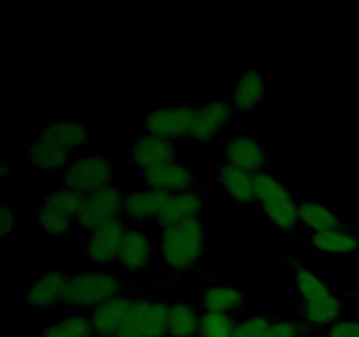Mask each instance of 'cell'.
<instances>
[{
    "label": "cell",
    "mask_w": 359,
    "mask_h": 337,
    "mask_svg": "<svg viewBox=\"0 0 359 337\" xmlns=\"http://www.w3.org/2000/svg\"><path fill=\"white\" fill-rule=\"evenodd\" d=\"M212 228L203 216L189 218L160 228L156 241V267L172 277L195 272L210 249Z\"/></svg>",
    "instance_id": "cell-1"
},
{
    "label": "cell",
    "mask_w": 359,
    "mask_h": 337,
    "mask_svg": "<svg viewBox=\"0 0 359 337\" xmlns=\"http://www.w3.org/2000/svg\"><path fill=\"white\" fill-rule=\"evenodd\" d=\"M133 281L135 277L111 270H70L62 297V309H69L70 312H90L105 302L125 295Z\"/></svg>",
    "instance_id": "cell-2"
},
{
    "label": "cell",
    "mask_w": 359,
    "mask_h": 337,
    "mask_svg": "<svg viewBox=\"0 0 359 337\" xmlns=\"http://www.w3.org/2000/svg\"><path fill=\"white\" fill-rule=\"evenodd\" d=\"M258 213L269 223L270 230L277 235L298 237V199L293 195L290 181L273 168L255 174Z\"/></svg>",
    "instance_id": "cell-3"
},
{
    "label": "cell",
    "mask_w": 359,
    "mask_h": 337,
    "mask_svg": "<svg viewBox=\"0 0 359 337\" xmlns=\"http://www.w3.org/2000/svg\"><path fill=\"white\" fill-rule=\"evenodd\" d=\"M111 183H114L111 164L105 160L100 147L97 146L77 151L63 174V188L84 197L105 188Z\"/></svg>",
    "instance_id": "cell-4"
},
{
    "label": "cell",
    "mask_w": 359,
    "mask_h": 337,
    "mask_svg": "<svg viewBox=\"0 0 359 337\" xmlns=\"http://www.w3.org/2000/svg\"><path fill=\"white\" fill-rule=\"evenodd\" d=\"M126 193L128 192L125 190V186L111 183L105 188L84 197L79 213L74 220V232L81 239H84L91 232L100 228L102 225L109 223L116 218H121Z\"/></svg>",
    "instance_id": "cell-5"
},
{
    "label": "cell",
    "mask_w": 359,
    "mask_h": 337,
    "mask_svg": "<svg viewBox=\"0 0 359 337\" xmlns=\"http://www.w3.org/2000/svg\"><path fill=\"white\" fill-rule=\"evenodd\" d=\"M84 195L67 188L55 190L35 206L34 228L46 235H63L74 230V220Z\"/></svg>",
    "instance_id": "cell-6"
},
{
    "label": "cell",
    "mask_w": 359,
    "mask_h": 337,
    "mask_svg": "<svg viewBox=\"0 0 359 337\" xmlns=\"http://www.w3.org/2000/svg\"><path fill=\"white\" fill-rule=\"evenodd\" d=\"M168 309L163 298L137 295L114 337H167Z\"/></svg>",
    "instance_id": "cell-7"
},
{
    "label": "cell",
    "mask_w": 359,
    "mask_h": 337,
    "mask_svg": "<svg viewBox=\"0 0 359 337\" xmlns=\"http://www.w3.org/2000/svg\"><path fill=\"white\" fill-rule=\"evenodd\" d=\"M128 228L130 227L125 223L123 216L102 225L100 228L83 239V248H81L83 256H86L88 262L97 265L98 269L112 272Z\"/></svg>",
    "instance_id": "cell-8"
},
{
    "label": "cell",
    "mask_w": 359,
    "mask_h": 337,
    "mask_svg": "<svg viewBox=\"0 0 359 337\" xmlns=\"http://www.w3.org/2000/svg\"><path fill=\"white\" fill-rule=\"evenodd\" d=\"M125 161H128L135 172H144L182 161V154L175 140L144 133L125 147Z\"/></svg>",
    "instance_id": "cell-9"
},
{
    "label": "cell",
    "mask_w": 359,
    "mask_h": 337,
    "mask_svg": "<svg viewBox=\"0 0 359 337\" xmlns=\"http://www.w3.org/2000/svg\"><path fill=\"white\" fill-rule=\"evenodd\" d=\"M156 267V241L144 228H128L112 272L137 277Z\"/></svg>",
    "instance_id": "cell-10"
},
{
    "label": "cell",
    "mask_w": 359,
    "mask_h": 337,
    "mask_svg": "<svg viewBox=\"0 0 359 337\" xmlns=\"http://www.w3.org/2000/svg\"><path fill=\"white\" fill-rule=\"evenodd\" d=\"M235 111L230 100H212L196 104L191 125L184 143L210 144L231 123Z\"/></svg>",
    "instance_id": "cell-11"
},
{
    "label": "cell",
    "mask_w": 359,
    "mask_h": 337,
    "mask_svg": "<svg viewBox=\"0 0 359 337\" xmlns=\"http://www.w3.org/2000/svg\"><path fill=\"white\" fill-rule=\"evenodd\" d=\"M70 270H42L23 286V304L37 312L62 309V297L65 291Z\"/></svg>",
    "instance_id": "cell-12"
},
{
    "label": "cell",
    "mask_w": 359,
    "mask_h": 337,
    "mask_svg": "<svg viewBox=\"0 0 359 337\" xmlns=\"http://www.w3.org/2000/svg\"><path fill=\"white\" fill-rule=\"evenodd\" d=\"M214 186L233 206L242 207V209L258 207L256 183L252 172L235 167V165L228 164V161H223L214 171Z\"/></svg>",
    "instance_id": "cell-13"
},
{
    "label": "cell",
    "mask_w": 359,
    "mask_h": 337,
    "mask_svg": "<svg viewBox=\"0 0 359 337\" xmlns=\"http://www.w3.org/2000/svg\"><path fill=\"white\" fill-rule=\"evenodd\" d=\"M196 104H179V105H161V107L147 109L146 111V126L147 133L165 137V139L184 143L186 133L191 125L193 114H195Z\"/></svg>",
    "instance_id": "cell-14"
},
{
    "label": "cell",
    "mask_w": 359,
    "mask_h": 337,
    "mask_svg": "<svg viewBox=\"0 0 359 337\" xmlns=\"http://www.w3.org/2000/svg\"><path fill=\"white\" fill-rule=\"evenodd\" d=\"M35 139L46 140V143L56 144L65 150L76 151L86 150L91 147V126L90 123L81 121L79 118L72 116V118H60L53 123H46L41 125L34 132Z\"/></svg>",
    "instance_id": "cell-15"
},
{
    "label": "cell",
    "mask_w": 359,
    "mask_h": 337,
    "mask_svg": "<svg viewBox=\"0 0 359 337\" xmlns=\"http://www.w3.org/2000/svg\"><path fill=\"white\" fill-rule=\"evenodd\" d=\"M283 267L290 272L293 295L302 302H312L318 298L330 297L335 293V284L330 283L321 272L312 270L305 265L304 260L297 258L294 255H286L283 258Z\"/></svg>",
    "instance_id": "cell-16"
},
{
    "label": "cell",
    "mask_w": 359,
    "mask_h": 337,
    "mask_svg": "<svg viewBox=\"0 0 359 337\" xmlns=\"http://www.w3.org/2000/svg\"><path fill=\"white\" fill-rule=\"evenodd\" d=\"M137 179L142 181L146 188L168 193V195L198 188V183H196L198 178H196L191 165L186 164V161H177V164L163 165V167L151 168V171L137 172Z\"/></svg>",
    "instance_id": "cell-17"
},
{
    "label": "cell",
    "mask_w": 359,
    "mask_h": 337,
    "mask_svg": "<svg viewBox=\"0 0 359 337\" xmlns=\"http://www.w3.org/2000/svg\"><path fill=\"white\" fill-rule=\"evenodd\" d=\"M298 223L304 234H323V232H349L356 230L349 221L342 218L333 204L312 202L307 199H298Z\"/></svg>",
    "instance_id": "cell-18"
},
{
    "label": "cell",
    "mask_w": 359,
    "mask_h": 337,
    "mask_svg": "<svg viewBox=\"0 0 359 337\" xmlns=\"http://www.w3.org/2000/svg\"><path fill=\"white\" fill-rule=\"evenodd\" d=\"M168 199H170L168 193L149 188L128 192L125 199L123 220L130 228H142L151 223L156 225Z\"/></svg>",
    "instance_id": "cell-19"
},
{
    "label": "cell",
    "mask_w": 359,
    "mask_h": 337,
    "mask_svg": "<svg viewBox=\"0 0 359 337\" xmlns=\"http://www.w3.org/2000/svg\"><path fill=\"white\" fill-rule=\"evenodd\" d=\"M200 312H238L244 315L249 295L238 283H207L198 298Z\"/></svg>",
    "instance_id": "cell-20"
},
{
    "label": "cell",
    "mask_w": 359,
    "mask_h": 337,
    "mask_svg": "<svg viewBox=\"0 0 359 337\" xmlns=\"http://www.w3.org/2000/svg\"><path fill=\"white\" fill-rule=\"evenodd\" d=\"M347 312H349V293L339 290L330 297L302 302L300 309H298V316H300V322L304 323L305 330L332 325V323L349 316Z\"/></svg>",
    "instance_id": "cell-21"
},
{
    "label": "cell",
    "mask_w": 359,
    "mask_h": 337,
    "mask_svg": "<svg viewBox=\"0 0 359 337\" xmlns=\"http://www.w3.org/2000/svg\"><path fill=\"white\" fill-rule=\"evenodd\" d=\"M224 161L258 174L270 168V150L256 136L235 137L224 146Z\"/></svg>",
    "instance_id": "cell-22"
},
{
    "label": "cell",
    "mask_w": 359,
    "mask_h": 337,
    "mask_svg": "<svg viewBox=\"0 0 359 337\" xmlns=\"http://www.w3.org/2000/svg\"><path fill=\"white\" fill-rule=\"evenodd\" d=\"M269 93V74L263 69H245L228 93L235 112H248L263 104Z\"/></svg>",
    "instance_id": "cell-23"
},
{
    "label": "cell",
    "mask_w": 359,
    "mask_h": 337,
    "mask_svg": "<svg viewBox=\"0 0 359 337\" xmlns=\"http://www.w3.org/2000/svg\"><path fill=\"white\" fill-rule=\"evenodd\" d=\"M235 337H307L300 319L284 316H245Z\"/></svg>",
    "instance_id": "cell-24"
},
{
    "label": "cell",
    "mask_w": 359,
    "mask_h": 337,
    "mask_svg": "<svg viewBox=\"0 0 359 337\" xmlns=\"http://www.w3.org/2000/svg\"><path fill=\"white\" fill-rule=\"evenodd\" d=\"M207 195H209V190L200 188V186L170 195L156 221L158 228H165L168 225L189 220V218L202 216V211L207 204Z\"/></svg>",
    "instance_id": "cell-25"
},
{
    "label": "cell",
    "mask_w": 359,
    "mask_h": 337,
    "mask_svg": "<svg viewBox=\"0 0 359 337\" xmlns=\"http://www.w3.org/2000/svg\"><path fill=\"white\" fill-rule=\"evenodd\" d=\"M137 295H119V297L112 298V300L105 302L100 308L93 309L88 312L90 316V325L93 330L95 337H114L118 329L121 326L123 319L128 315L130 308L135 302Z\"/></svg>",
    "instance_id": "cell-26"
},
{
    "label": "cell",
    "mask_w": 359,
    "mask_h": 337,
    "mask_svg": "<svg viewBox=\"0 0 359 337\" xmlns=\"http://www.w3.org/2000/svg\"><path fill=\"white\" fill-rule=\"evenodd\" d=\"M307 244L316 255L346 258L359 255V232H323V234H304Z\"/></svg>",
    "instance_id": "cell-27"
},
{
    "label": "cell",
    "mask_w": 359,
    "mask_h": 337,
    "mask_svg": "<svg viewBox=\"0 0 359 337\" xmlns=\"http://www.w3.org/2000/svg\"><path fill=\"white\" fill-rule=\"evenodd\" d=\"M76 153L65 150V147L56 146V144L35 139V137H32L30 140H27V143L23 144L25 164L32 165V167L42 168V171L46 172H55L62 167L65 168Z\"/></svg>",
    "instance_id": "cell-28"
},
{
    "label": "cell",
    "mask_w": 359,
    "mask_h": 337,
    "mask_svg": "<svg viewBox=\"0 0 359 337\" xmlns=\"http://www.w3.org/2000/svg\"><path fill=\"white\" fill-rule=\"evenodd\" d=\"M202 312L191 300H177L168 309L167 337H198Z\"/></svg>",
    "instance_id": "cell-29"
},
{
    "label": "cell",
    "mask_w": 359,
    "mask_h": 337,
    "mask_svg": "<svg viewBox=\"0 0 359 337\" xmlns=\"http://www.w3.org/2000/svg\"><path fill=\"white\" fill-rule=\"evenodd\" d=\"M35 337H95L90 325L88 312H69L65 318L58 319L53 325L42 326Z\"/></svg>",
    "instance_id": "cell-30"
},
{
    "label": "cell",
    "mask_w": 359,
    "mask_h": 337,
    "mask_svg": "<svg viewBox=\"0 0 359 337\" xmlns=\"http://www.w3.org/2000/svg\"><path fill=\"white\" fill-rule=\"evenodd\" d=\"M244 318L238 312H202L198 337H235Z\"/></svg>",
    "instance_id": "cell-31"
},
{
    "label": "cell",
    "mask_w": 359,
    "mask_h": 337,
    "mask_svg": "<svg viewBox=\"0 0 359 337\" xmlns=\"http://www.w3.org/2000/svg\"><path fill=\"white\" fill-rule=\"evenodd\" d=\"M307 337H359V316H346L332 325L307 330Z\"/></svg>",
    "instance_id": "cell-32"
},
{
    "label": "cell",
    "mask_w": 359,
    "mask_h": 337,
    "mask_svg": "<svg viewBox=\"0 0 359 337\" xmlns=\"http://www.w3.org/2000/svg\"><path fill=\"white\" fill-rule=\"evenodd\" d=\"M20 214H18L7 202L0 204V241L9 239L11 235L20 228Z\"/></svg>",
    "instance_id": "cell-33"
},
{
    "label": "cell",
    "mask_w": 359,
    "mask_h": 337,
    "mask_svg": "<svg viewBox=\"0 0 359 337\" xmlns=\"http://www.w3.org/2000/svg\"><path fill=\"white\" fill-rule=\"evenodd\" d=\"M9 174H11L9 165L4 164V165H2V168H0V179H2V181H6V179L9 178Z\"/></svg>",
    "instance_id": "cell-34"
},
{
    "label": "cell",
    "mask_w": 359,
    "mask_h": 337,
    "mask_svg": "<svg viewBox=\"0 0 359 337\" xmlns=\"http://www.w3.org/2000/svg\"><path fill=\"white\" fill-rule=\"evenodd\" d=\"M32 337H35V336H32Z\"/></svg>",
    "instance_id": "cell-35"
}]
</instances>
